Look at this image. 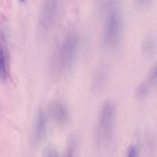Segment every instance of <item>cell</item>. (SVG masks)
Instances as JSON below:
<instances>
[{
    "label": "cell",
    "instance_id": "1",
    "mask_svg": "<svg viewBox=\"0 0 157 157\" xmlns=\"http://www.w3.org/2000/svg\"><path fill=\"white\" fill-rule=\"evenodd\" d=\"M49 112L52 117L59 124H64L68 121L69 116L67 109L60 102L52 104L49 107Z\"/></svg>",
    "mask_w": 157,
    "mask_h": 157
},
{
    "label": "cell",
    "instance_id": "2",
    "mask_svg": "<svg viewBox=\"0 0 157 157\" xmlns=\"http://www.w3.org/2000/svg\"><path fill=\"white\" fill-rule=\"evenodd\" d=\"M107 79L105 72L100 70L94 72L91 79V88L93 92L96 94L101 93L106 86Z\"/></svg>",
    "mask_w": 157,
    "mask_h": 157
},
{
    "label": "cell",
    "instance_id": "3",
    "mask_svg": "<svg viewBox=\"0 0 157 157\" xmlns=\"http://www.w3.org/2000/svg\"><path fill=\"white\" fill-rule=\"evenodd\" d=\"M46 118L41 111L38 113L36 119L34 132V140L39 143L43 138L47 129Z\"/></svg>",
    "mask_w": 157,
    "mask_h": 157
},
{
    "label": "cell",
    "instance_id": "4",
    "mask_svg": "<svg viewBox=\"0 0 157 157\" xmlns=\"http://www.w3.org/2000/svg\"><path fill=\"white\" fill-rule=\"evenodd\" d=\"M149 92V87L148 84L142 82L138 85L135 91V97L139 100L145 99L147 97Z\"/></svg>",
    "mask_w": 157,
    "mask_h": 157
},
{
    "label": "cell",
    "instance_id": "5",
    "mask_svg": "<svg viewBox=\"0 0 157 157\" xmlns=\"http://www.w3.org/2000/svg\"><path fill=\"white\" fill-rule=\"evenodd\" d=\"M147 81L151 86H157V64L150 70L147 76Z\"/></svg>",
    "mask_w": 157,
    "mask_h": 157
},
{
    "label": "cell",
    "instance_id": "6",
    "mask_svg": "<svg viewBox=\"0 0 157 157\" xmlns=\"http://www.w3.org/2000/svg\"><path fill=\"white\" fill-rule=\"evenodd\" d=\"M137 151L136 148L133 146H131L129 148L127 157H136Z\"/></svg>",
    "mask_w": 157,
    "mask_h": 157
},
{
    "label": "cell",
    "instance_id": "7",
    "mask_svg": "<svg viewBox=\"0 0 157 157\" xmlns=\"http://www.w3.org/2000/svg\"><path fill=\"white\" fill-rule=\"evenodd\" d=\"M46 157H58V156L55 151L52 150L48 152Z\"/></svg>",
    "mask_w": 157,
    "mask_h": 157
},
{
    "label": "cell",
    "instance_id": "8",
    "mask_svg": "<svg viewBox=\"0 0 157 157\" xmlns=\"http://www.w3.org/2000/svg\"><path fill=\"white\" fill-rule=\"evenodd\" d=\"M73 151L71 148L69 149L67 152L65 157H72Z\"/></svg>",
    "mask_w": 157,
    "mask_h": 157
}]
</instances>
